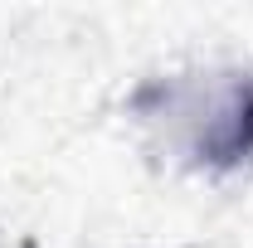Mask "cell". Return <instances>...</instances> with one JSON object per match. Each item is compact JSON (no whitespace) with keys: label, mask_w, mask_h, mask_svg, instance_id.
Returning <instances> with one entry per match:
<instances>
[{"label":"cell","mask_w":253,"mask_h":248,"mask_svg":"<svg viewBox=\"0 0 253 248\" xmlns=\"http://www.w3.org/2000/svg\"><path fill=\"white\" fill-rule=\"evenodd\" d=\"M249 151H253V78H244L224 97V107L210 122V131L200 136V161L224 170V165H239Z\"/></svg>","instance_id":"cell-1"}]
</instances>
